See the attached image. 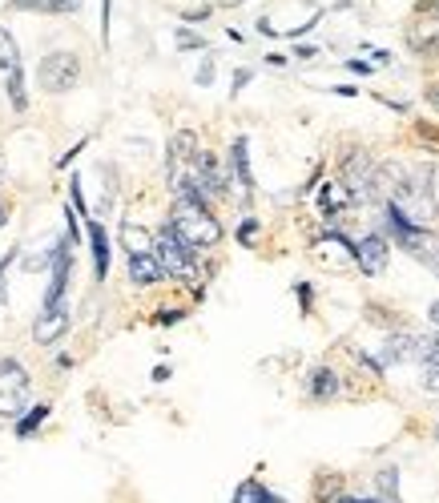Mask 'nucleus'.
I'll list each match as a JSON object with an SVG mask.
<instances>
[{
	"label": "nucleus",
	"mask_w": 439,
	"mask_h": 503,
	"mask_svg": "<svg viewBox=\"0 0 439 503\" xmlns=\"http://www.w3.org/2000/svg\"><path fill=\"white\" fill-rule=\"evenodd\" d=\"M383 222H387V230H391V238L399 242V250H407L419 266H427L439 279V233H432L427 225H416L395 202L383 206Z\"/></svg>",
	"instance_id": "1"
},
{
	"label": "nucleus",
	"mask_w": 439,
	"mask_h": 503,
	"mask_svg": "<svg viewBox=\"0 0 439 503\" xmlns=\"http://www.w3.org/2000/svg\"><path fill=\"white\" fill-rule=\"evenodd\" d=\"M169 225L189 242L194 250H206V246H218L222 242V225L206 210V202L197 197H174V210H169Z\"/></svg>",
	"instance_id": "2"
},
{
	"label": "nucleus",
	"mask_w": 439,
	"mask_h": 503,
	"mask_svg": "<svg viewBox=\"0 0 439 503\" xmlns=\"http://www.w3.org/2000/svg\"><path fill=\"white\" fill-rule=\"evenodd\" d=\"M153 254H158V262L166 266L169 279L189 282L197 274V250L189 246V242L174 230V225H161V230L153 233Z\"/></svg>",
	"instance_id": "3"
},
{
	"label": "nucleus",
	"mask_w": 439,
	"mask_h": 503,
	"mask_svg": "<svg viewBox=\"0 0 439 503\" xmlns=\"http://www.w3.org/2000/svg\"><path fill=\"white\" fill-rule=\"evenodd\" d=\"M77 81H81V60L73 53H49L37 65V85L45 93H69Z\"/></svg>",
	"instance_id": "4"
},
{
	"label": "nucleus",
	"mask_w": 439,
	"mask_h": 503,
	"mask_svg": "<svg viewBox=\"0 0 439 503\" xmlns=\"http://www.w3.org/2000/svg\"><path fill=\"white\" fill-rule=\"evenodd\" d=\"M24 403H29V375L16 359H5L0 362V415L13 419L24 411Z\"/></svg>",
	"instance_id": "5"
},
{
	"label": "nucleus",
	"mask_w": 439,
	"mask_h": 503,
	"mask_svg": "<svg viewBox=\"0 0 439 503\" xmlns=\"http://www.w3.org/2000/svg\"><path fill=\"white\" fill-rule=\"evenodd\" d=\"M49 270H53V282H49V290H45V306H57V302L65 298L69 270H73V250H69V238H57V246H53V262H49Z\"/></svg>",
	"instance_id": "6"
},
{
	"label": "nucleus",
	"mask_w": 439,
	"mask_h": 503,
	"mask_svg": "<svg viewBox=\"0 0 439 503\" xmlns=\"http://www.w3.org/2000/svg\"><path fill=\"white\" fill-rule=\"evenodd\" d=\"M387 258H391V246H387L383 233H367V238L355 246V262H359V270L371 274V279L387 270Z\"/></svg>",
	"instance_id": "7"
},
{
	"label": "nucleus",
	"mask_w": 439,
	"mask_h": 503,
	"mask_svg": "<svg viewBox=\"0 0 439 503\" xmlns=\"http://www.w3.org/2000/svg\"><path fill=\"white\" fill-rule=\"evenodd\" d=\"M69 331V306H45L41 310V318H37V326H32V338H37L41 346H49V343H57Z\"/></svg>",
	"instance_id": "8"
},
{
	"label": "nucleus",
	"mask_w": 439,
	"mask_h": 503,
	"mask_svg": "<svg viewBox=\"0 0 439 503\" xmlns=\"http://www.w3.org/2000/svg\"><path fill=\"white\" fill-rule=\"evenodd\" d=\"M129 279H133V286H153L166 279V266L158 262L153 250H137V254H129Z\"/></svg>",
	"instance_id": "9"
},
{
	"label": "nucleus",
	"mask_w": 439,
	"mask_h": 503,
	"mask_svg": "<svg viewBox=\"0 0 439 503\" xmlns=\"http://www.w3.org/2000/svg\"><path fill=\"white\" fill-rule=\"evenodd\" d=\"M419 351H424V338H416V334H391V338H387V346H383V367L419 359Z\"/></svg>",
	"instance_id": "10"
},
{
	"label": "nucleus",
	"mask_w": 439,
	"mask_h": 503,
	"mask_svg": "<svg viewBox=\"0 0 439 503\" xmlns=\"http://www.w3.org/2000/svg\"><path fill=\"white\" fill-rule=\"evenodd\" d=\"M246 150H251V142H246V137H234V145H230V169H234L238 186H242V197H251L254 178H251V158H246Z\"/></svg>",
	"instance_id": "11"
},
{
	"label": "nucleus",
	"mask_w": 439,
	"mask_h": 503,
	"mask_svg": "<svg viewBox=\"0 0 439 503\" xmlns=\"http://www.w3.org/2000/svg\"><path fill=\"white\" fill-rule=\"evenodd\" d=\"M85 230H89V246H93V274L105 282L109 279V238H105V225L89 222Z\"/></svg>",
	"instance_id": "12"
},
{
	"label": "nucleus",
	"mask_w": 439,
	"mask_h": 503,
	"mask_svg": "<svg viewBox=\"0 0 439 503\" xmlns=\"http://www.w3.org/2000/svg\"><path fill=\"white\" fill-rule=\"evenodd\" d=\"M306 395L315 398V403H326V398L339 395V375H334L331 367H315L311 379H306Z\"/></svg>",
	"instance_id": "13"
},
{
	"label": "nucleus",
	"mask_w": 439,
	"mask_h": 503,
	"mask_svg": "<svg viewBox=\"0 0 439 503\" xmlns=\"http://www.w3.org/2000/svg\"><path fill=\"white\" fill-rule=\"evenodd\" d=\"M230 503H287L282 496H274L266 483H258V480H242L238 483V491H234V499Z\"/></svg>",
	"instance_id": "14"
},
{
	"label": "nucleus",
	"mask_w": 439,
	"mask_h": 503,
	"mask_svg": "<svg viewBox=\"0 0 439 503\" xmlns=\"http://www.w3.org/2000/svg\"><path fill=\"white\" fill-rule=\"evenodd\" d=\"M85 0H13V8H21V13H53V16H61V13H77Z\"/></svg>",
	"instance_id": "15"
},
{
	"label": "nucleus",
	"mask_w": 439,
	"mask_h": 503,
	"mask_svg": "<svg viewBox=\"0 0 439 503\" xmlns=\"http://www.w3.org/2000/svg\"><path fill=\"white\" fill-rule=\"evenodd\" d=\"M13 69H21V49H16L13 32L0 29V73H13Z\"/></svg>",
	"instance_id": "16"
},
{
	"label": "nucleus",
	"mask_w": 439,
	"mask_h": 503,
	"mask_svg": "<svg viewBox=\"0 0 439 503\" xmlns=\"http://www.w3.org/2000/svg\"><path fill=\"white\" fill-rule=\"evenodd\" d=\"M8 101H13L16 113L29 109V93H24V69H13V73H8Z\"/></svg>",
	"instance_id": "17"
},
{
	"label": "nucleus",
	"mask_w": 439,
	"mask_h": 503,
	"mask_svg": "<svg viewBox=\"0 0 439 503\" xmlns=\"http://www.w3.org/2000/svg\"><path fill=\"white\" fill-rule=\"evenodd\" d=\"M343 194H351V189H343V186H323V194H318V206H323L326 218H331V214H339L343 206L351 202V197H343Z\"/></svg>",
	"instance_id": "18"
},
{
	"label": "nucleus",
	"mask_w": 439,
	"mask_h": 503,
	"mask_svg": "<svg viewBox=\"0 0 439 503\" xmlns=\"http://www.w3.org/2000/svg\"><path fill=\"white\" fill-rule=\"evenodd\" d=\"M407 45L416 49V53H435L439 49V32H432V29H416L407 37Z\"/></svg>",
	"instance_id": "19"
},
{
	"label": "nucleus",
	"mask_w": 439,
	"mask_h": 503,
	"mask_svg": "<svg viewBox=\"0 0 439 503\" xmlns=\"http://www.w3.org/2000/svg\"><path fill=\"white\" fill-rule=\"evenodd\" d=\"M49 419V403H41V407H32V411L29 415H24V419L21 423H16V435H32V427H41V423H45Z\"/></svg>",
	"instance_id": "20"
},
{
	"label": "nucleus",
	"mask_w": 439,
	"mask_h": 503,
	"mask_svg": "<svg viewBox=\"0 0 439 503\" xmlns=\"http://www.w3.org/2000/svg\"><path fill=\"white\" fill-rule=\"evenodd\" d=\"M379 496H383V499H395V496H399V471H395V467L379 471ZM395 503H399V499H395Z\"/></svg>",
	"instance_id": "21"
},
{
	"label": "nucleus",
	"mask_w": 439,
	"mask_h": 503,
	"mask_svg": "<svg viewBox=\"0 0 439 503\" xmlns=\"http://www.w3.org/2000/svg\"><path fill=\"white\" fill-rule=\"evenodd\" d=\"M122 238H125V250H129V254H137V250H145V246H150V238H145V230H137L133 222H129L125 230H122Z\"/></svg>",
	"instance_id": "22"
},
{
	"label": "nucleus",
	"mask_w": 439,
	"mask_h": 503,
	"mask_svg": "<svg viewBox=\"0 0 439 503\" xmlns=\"http://www.w3.org/2000/svg\"><path fill=\"white\" fill-rule=\"evenodd\" d=\"M419 359H424L427 370H439V334L435 338H424V351H419Z\"/></svg>",
	"instance_id": "23"
},
{
	"label": "nucleus",
	"mask_w": 439,
	"mask_h": 503,
	"mask_svg": "<svg viewBox=\"0 0 439 503\" xmlns=\"http://www.w3.org/2000/svg\"><path fill=\"white\" fill-rule=\"evenodd\" d=\"M178 49H206V37H197L189 29H178Z\"/></svg>",
	"instance_id": "24"
},
{
	"label": "nucleus",
	"mask_w": 439,
	"mask_h": 503,
	"mask_svg": "<svg viewBox=\"0 0 439 503\" xmlns=\"http://www.w3.org/2000/svg\"><path fill=\"white\" fill-rule=\"evenodd\" d=\"M254 238H258V222L246 218L242 225H238V242H242V246H254Z\"/></svg>",
	"instance_id": "25"
},
{
	"label": "nucleus",
	"mask_w": 439,
	"mask_h": 503,
	"mask_svg": "<svg viewBox=\"0 0 439 503\" xmlns=\"http://www.w3.org/2000/svg\"><path fill=\"white\" fill-rule=\"evenodd\" d=\"M251 69H238V73H234V85H230V93H234V97H238V93H242L246 89V85H251Z\"/></svg>",
	"instance_id": "26"
},
{
	"label": "nucleus",
	"mask_w": 439,
	"mask_h": 503,
	"mask_svg": "<svg viewBox=\"0 0 439 503\" xmlns=\"http://www.w3.org/2000/svg\"><path fill=\"white\" fill-rule=\"evenodd\" d=\"M210 13H214L210 5H202V8H186V21H189V24H194V21H210Z\"/></svg>",
	"instance_id": "27"
},
{
	"label": "nucleus",
	"mask_w": 439,
	"mask_h": 503,
	"mask_svg": "<svg viewBox=\"0 0 439 503\" xmlns=\"http://www.w3.org/2000/svg\"><path fill=\"white\" fill-rule=\"evenodd\" d=\"M295 290H298V306H303V315H306V310H311V282H298Z\"/></svg>",
	"instance_id": "28"
},
{
	"label": "nucleus",
	"mask_w": 439,
	"mask_h": 503,
	"mask_svg": "<svg viewBox=\"0 0 439 503\" xmlns=\"http://www.w3.org/2000/svg\"><path fill=\"white\" fill-rule=\"evenodd\" d=\"M347 69H351V73H359V77H371L375 73V65H367V60H347Z\"/></svg>",
	"instance_id": "29"
},
{
	"label": "nucleus",
	"mask_w": 439,
	"mask_h": 503,
	"mask_svg": "<svg viewBox=\"0 0 439 503\" xmlns=\"http://www.w3.org/2000/svg\"><path fill=\"white\" fill-rule=\"evenodd\" d=\"M214 81V60H202V69H197V85H210Z\"/></svg>",
	"instance_id": "30"
},
{
	"label": "nucleus",
	"mask_w": 439,
	"mask_h": 503,
	"mask_svg": "<svg viewBox=\"0 0 439 503\" xmlns=\"http://www.w3.org/2000/svg\"><path fill=\"white\" fill-rule=\"evenodd\" d=\"M16 258V250H8L5 258H0V302H5V270H8V262Z\"/></svg>",
	"instance_id": "31"
},
{
	"label": "nucleus",
	"mask_w": 439,
	"mask_h": 503,
	"mask_svg": "<svg viewBox=\"0 0 439 503\" xmlns=\"http://www.w3.org/2000/svg\"><path fill=\"white\" fill-rule=\"evenodd\" d=\"M178 318H182V310H161V315H158V326H174Z\"/></svg>",
	"instance_id": "32"
},
{
	"label": "nucleus",
	"mask_w": 439,
	"mask_h": 503,
	"mask_svg": "<svg viewBox=\"0 0 439 503\" xmlns=\"http://www.w3.org/2000/svg\"><path fill=\"white\" fill-rule=\"evenodd\" d=\"M334 503H395V499H383V496H379V499H359V496H339V499H334Z\"/></svg>",
	"instance_id": "33"
},
{
	"label": "nucleus",
	"mask_w": 439,
	"mask_h": 503,
	"mask_svg": "<svg viewBox=\"0 0 439 503\" xmlns=\"http://www.w3.org/2000/svg\"><path fill=\"white\" fill-rule=\"evenodd\" d=\"M424 383H427V391H435V395H439V370H427Z\"/></svg>",
	"instance_id": "34"
},
{
	"label": "nucleus",
	"mask_w": 439,
	"mask_h": 503,
	"mask_svg": "<svg viewBox=\"0 0 439 503\" xmlns=\"http://www.w3.org/2000/svg\"><path fill=\"white\" fill-rule=\"evenodd\" d=\"M169 379V367H153V383H166Z\"/></svg>",
	"instance_id": "35"
},
{
	"label": "nucleus",
	"mask_w": 439,
	"mask_h": 503,
	"mask_svg": "<svg viewBox=\"0 0 439 503\" xmlns=\"http://www.w3.org/2000/svg\"><path fill=\"white\" fill-rule=\"evenodd\" d=\"M427 318H432V323H435V326H439V298H435V302H432V306H427Z\"/></svg>",
	"instance_id": "36"
},
{
	"label": "nucleus",
	"mask_w": 439,
	"mask_h": 503,
	"mask_svg": "<svg viewBox=\"0 0 439 503\" xmlns=\"http://www.w3.org/2000/svg\"><path fill=\"white\" fill-rule=\"evenodd\" d=\"M8 222V206H5V197H0V225Z\"/></svg>",
	"instance_id": "37"
},
{
	"label": "nucleus",
	"mask_w": 439,
	"mask_h": 503,
	"mask_svg": "<svg viewBox=\"0 0 439 503\" xmlns=\"http://www.w3.org/2000/svg\"><path fill=\"white\" fill-rule=\"evenodd\" d=\"M222 8H238V5H246V0H218Z\"/></svg>",
	"instance_id": "38"
},
{
	"label": "nucleus",
	"mask_w": 439,
	"mask_h": 503,
	"mask_svg": "<svg viewBox=\"0 0 439 503\" xmlns=\"http://www.w3.org/2000/svg\"><path fill=\"white\" fill-rule=\"evenodd\" d=\"M427 97H432V101H435V105H439V89H432V93H427Z\"/></svg>",
	"instance_id": "39"
},
{
	"label": "nucleus",
	"mask_w": 439,
	"mask_h": 503,
	"mask_svg": "<svg viewBox=\"0 0 439 503\" xmlns=\"http://www.w3.org/2000/svg\"><path fill=\"white\" fill-rule=\"evenodd\" d=\"M435 444H439V423H435Z\"/></svg>",
	"instance_id": "40"
},
{
	"label": "nucleus",
	"mask_w": 439,
	"mask_h": 503,
	"mask_svg": "<svg viewBox=\"0 0 439 503\" xmlns=\"http://www.w3.org/2000/svg\"><path fill=\"white\" fill-rule=\"evenodd\" d=\"M0 181H5V169H0Z\"/></svg>",
	"instance_id": "41"
}]
</instances>
